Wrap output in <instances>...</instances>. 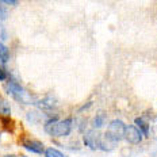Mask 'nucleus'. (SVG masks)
Wrapping results in <instances>:
<instances>
[{"mask_svg":"<svg viewBox=\"0 0 157 157\" xmlns=\"http://www.w3.org/2000/svg\"><path fill=\"white\" fill-rule=\"evenodd\" d=\"M72 119L65 118L63 121H49L45 125V132L53 137H67L72 132Z\"/></svg>","mask_w":157,"mask_h":157,"instance_id":"f257e3e1","label":"nucleus"},{"mask_svg":"<svg viewBox=\"0 0 157 157\" xmlns=\"http://www.w3.org/2000/svg\"><path fill=\"white\" fill-rule=\"evenodd\" d=\"M125 129H126V125L122 122V121L114 119L109 123L107 130H106V133H104L103 137L106 140H109L110 142H113L117 145V142H119L121 140L125 138Z\"/></svg>","mask_w":157,"mask_h":157,"instance_id":"f03ea898","label":"nucleus"},{"mask_svg":"<svg viewBox=\"0 0 157 157\" xmlns=\"http://www.w3.org/2000/svg\"><path fill=\"white\" fill-rule=\"evenodd\" d=\"M6 90H7V94L11 95V96L14 98L15 100H18V102H21V103H33L31 102V95L29 94L27 91H26L25 88L18 83V81L10 80L7 87H6Z\"/></svg>","mask_w":157,"mask_h":157,"instance_id":"7ed1b4c3","label":"nucleus"},{"mask_svg":"<svg viewBox=\"0 0 157 157\" xmlns=\"http://www.w3.org/2000/svg\"><path fill=\"white\" fill-rule=\"evenodd\" d=\"M84 145H87L90 149H98L100 144V136L95 130H88L83 137Z\"/></svg>","mask_w":157,"mask_h":157,"instance_id":"20e7f679","label":"nucleus"},{"mask_svg":"<svg viewBox=\"0 0 157 157\" xmlns=\"http://www.w3.org/2000/svg\"><path fill=\"white\" fill-rule=\"evenodd\" d=\"M125 140L130 144H140L142 141V134L136 126H126L125 129Z\"/></svg>","mask_w":157,"mask_h":157,"instance_id":"39448f33","label":"nucleus"},{"mask_svg":"<svg viewBox=\"0 0 157 157\" xmlns=\"http://www.w3.org/2000/svg\"><path fill=\"white\" fill-rule=\"evenodd\" d=\"M23 146L27 150H30V152H34V153H42V152H44V144L39 142V141H35V140L26 141L23 144Z\"/></svg>","mask_w":157,"mask_h":157,"instance_id":"423d86ee","label":"nucleus"},{"mask_svg":"<svg viewBox=\"0 0 157 157\" xmlns=\"http://www.w3.org/2000/svg\"><path fill=\"white\" fill-rule=\"evenodd\" d=\"M37 106L39 107V109H42V110H52V109H54V107L57 106V102H56L53 98L48 96V98H45V99L37 102Z\"/></svg>","mask_w":157,"mask_h":157,"instance_id":"0eeeda50","label":"nucleus"},{"mask_svg":"<svg viewBox=\"0 0 157 157\" xmlns=\"http://www.w3.org/2000/svg\"><path fill=\"white\" fill-rule=\"evenodd\" d=\"M134 123L137 125V129L141 132L142 136H146V137L149 136V123H146L142 118H136Z\"/></svg>","mask_w":157,"mask_h":157,"instance_id":"6e6552de","label":"nucleus"},{"mask_svg":"<svg viewBox=\"0 0 157 157\" xmlns=\"http://www.w3.org/2000/svg\"><path fill=\"white\" fill-rule=\"evenodd\" d=\"M104 122H106V114L100 111L99 114H96V115H95L94 121H92V126H94V129H100V127L104 125Z\"/></svg>","mask_w":157,"mask_h":157,"instance_id":"1a4fd4ad","label":"nucleus"},{"mask_svg":"<svg viewBox=\"0 0 157 157\" xmlns=\"http://www.w3.org/2000/svg\"><path fill=\"white\" fill-rule=\"evenodd\" d=\"M8 60H10L8 48L3 42H0V63H7Z\"/></svg>","mask_w":157,"mask_h":157,"instance_id":"9d476101","label":"nucleus"},{"mask_svg":"<svg viewBox=\"0 0 157 157\" xmlns=\"http://www.w3.org/2000/svg\"><path fill=\"white\" fill-rule=\"evenodd\" d=\"M10 114H11V107H10V104L7 100H0V115L2 117H10Z\"/></svg>","mask_w":157,"mask_h":157,"instance_id":"9b49d317","label":"nucleus"},{"mask_svg":"<svg viewBox=\"0 0 157 157\" xmlns=\"http://www.w3.org/2000/svg\"><path fill=\"white\" fill-rule=\"evenodd\" d=\"M45 157H65L60 150L54 149V148H48L45 150Z\"/></svg>","mask_w":157,"mask_h":157,"instance_id":"f8f14e48","label":"nucleus"},{"mask_svg":"<svg viewBox=\"0 0 157 157\" xmlns=\"http://www.w3.org/2000/svg\"><path fill=\"white\" fill-rule=\"evenodd\" d=\"M8 38V34H7V30H6L4 25L0 23V42L2 41H6Z\"/></svg>","mask_w":157,"mask_h":157,"instance_id":"ddd939ff","label":"nucleus"},{"mask_svg":"<svg viewBox=\"0 0 157 157\" xmlns=\"http://www.w3.org/2000/svg\"><path fill=\"white\" fill-rule=\"evenodd\" d=\"M7 18V11H6L4 6H3V3L0 2V21H4V19Z\"/></svg>","mask_w":157,"mask_h":157,"instance_id":"4468645a","label":"nucleus"},{"mask_svg":"<svg viewBox=\"0 0 157 157\" xmlns=\"http://www.w3.org/2000/svg\"><path fill=\"white\" fill-rule=\"evenodd\" d=\"M7 78V72L3 67H0V81H4Z\"/></svg>","mask_w":157,"mask_h":157,"instance_id":"2eb2a0df","label":"nucleus"},{"mask_svg":"<svg viewBox=\"0 0 157 157\" xmlns=\"http://www.w3.org/2000/svg\"><path fill=\"white\" fill-rule=\"evenodd\" d=\"M3 4H10V6H16V4H19L16 0H4V2H2Z\"/></svg>","mask_w":157,"mask_h":157,"instance_id":"dca6fc26","label":"nucleus"},{"mask_svg":"<svg viewBox=\"0 0 157 157\" xmlns=\"http://www.w3.org/2000/svg\"><path fill=\"white\" fill-rule=\"evenodd\" d=\"M4 157H15V156H12V155H8V156H4Z\"/></svg>","mask_w":157,"mask_h":157,"instance_id":"f3484780","label":"nucleus"},{"mask_svg":"<svg viewBox=\"0 0 157 157\" xmlns=\"http://www.w3.org/2000/svg\"><path fill=\"white\" fill-rule=\"evenodd\" d=\"M23 157H26V156H23Z\"/></svg>","mask_w":157,"mask_h":157,"instance_id":"a211bd4d","label":"nucleus"}]
</instances>
